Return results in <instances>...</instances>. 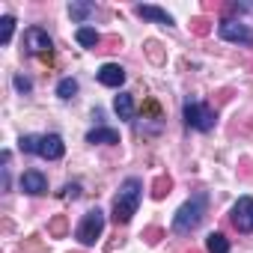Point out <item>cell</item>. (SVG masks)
Listing matches in <instances>:
<instances>
[{"instance_id":"obj_18","label":"cell","mask_w":253,"mask_h":253,"mask_svg":"<svg viewBox=\"0 0 253 253\" xmlns=\"http://www.w3.org/2000/svg\"><path fill=\"white\" fill-rule=\"evenodd\" d=\"M12 33H15V18L12 15H3V18H0V45H9Z\"/></svg>"},{"instance_id":"obj_14","label":"cell","mask_w":253,"mask_h":253,"mask_svg":"<svg viewBox=\"0 0 253 253\" xmlns=\"http://www.w3.org/2000/svg\"><path fill=\"white\" fill-rule=\"evenodd\" d=\"M206 250H209V253H229V241H226V235H223V232H209V238H206Z\"/></svg>"},{"instance_id":"obj_3","label":"cell","mask_w":253,"mask_h":253,"mask_svg":"<svg viewBox=\"0 0 253 253\" xmlns=\"http://www.w3.org/2000/svg\"><path fill=\"white\" fill-rule=\"evenodd\" d=\"M101 229H104V211H101V209H89V211L84 214V220H81V226H78L75 238H78L84 247H89V244H95V241H98Z\"/></svg>"},{"instance_id":"obj_6","label":"cell","mask_w":253,"mask_h":253,"mask_svg":"<svg viewBox=\"0 0 253 253\" xmlns=\"http://www.w3.org/2000/svg\"><path fill=\"white\" fill-rule=\"evenodd\" d=\"M232 226L238 232H250L253 229V197H241L232 206Z\"/></svg>"},{"instance_id":"obj_11","label":"cell","mask_w":253,"mask_h":253,"mask_svg":"<svg viewBox=\"0 0 253 253\" xmlns=\"http://www.w3.org/2000/svg\"><path fill=\"white\" fill-rule=\"evenodd\" d=\"M140 18H146V21H158V24H164V27H173V15L170 12H164V9H158V6H137L134 9Z\"/></svg>"},{"instance_id":"obj_24","label":"cell","mask_w":253,"mask_h":253,"mask_svg":"<svg viewBox=\"0 0 253 253\" xmlns=\"http://www.w3.org/2000/svg\"><path fill=\"white\" fill-rule=\"evenodd\" d=\"M191 30H194L197 36H206V33H209V21H206V18H194V21H191Z\"/></svg>"},{"instance_id":"obj_28","label":"cell","mask_w":253,"mask_h":253,"mask_svg":"<svg viewBox=\"0 0 253 253\" xmlns=\"http://www.w3.org/2000/svg\"><path fill=\"white\" fill-rule=\"evenodd\" d=\"M72 253H84V250H72Z\"/></svg>"},{"instance_id":"obj_15","label":"cell","mask_w":253,"mask_h":253,"mask_svg":"<svg viewBox=\"0 0 253 253\" xmlns=\"http://www.w3.org/2000/svg\"><path fill=\"white\" fill-rule=\"evenodd\" d=\"M75 39H78V42H81L84 48H98V45L104 42V39H101V36H98V33L92 30V27H81V30L75 33Z\"/></svg>"},{"instance_id":"obj_27","label":"cell","mask_w":253,"mask_h":253,"mask_svg":"<svg viewBox=\"0 0 253 253\" xmlns=\"http://www.w3.org/2000/svg\"><path fill=\"white\" fill-rule=\"evenodd\" d=\"M24 250H30V253H45V247L39 244V238H36V235H33L30 241H24Z\"/></svg>"},{"instance_id":"obj_19","label":"cell","mask_w":253,"mask_h":253,"mask_svg":"<svg viewBox=\"0 0 253 253\" xmlns=\"http://www.w3.org/2000/svg\"><path fill=\"white\" fill-rule=\"evenodd\" d=\"M75 92H78V81L63 78V81L57 84V95H60V98H75Z\"/></svg>"},{"instance_id":"obj_1","label":"cell","mask_w":253,"mask_h":253,"mask_svg":"<svg viewBox=\"0 0 253 253\" xmlns=\"http://www.w3.org/2000/svg\"><path fill=\"white\" fill-rule=\"evenodd\" d=\"M140 191H143V182L140 179H125L116 200H113V223H128L134 214H137V206H140Z\"/></svg>"},{"instance_id":"obj_23","label":"cell","mask_w":253,"mask_h":253,"mask_svg":"<svg viewBox=\"0 0 253 253\" xmlns=\"http://www.w3.org/2000/svg\"><path fill=\"white\" fill-rule=\"evenodd\" d=\"M60 197H63V200H78V197H81V185H78V182H72V185H66Z\"/></svg>"},{"instance_id":"obj_9","label":"cell","mask_w":253,"mask_h":253,"mask_svg":"<svg viewBox=\"0 0 253 253\" xmlns=\"http://www.w3.org/2000/svg\"><path fill=\"white\" fill-rule=\"evenodd\" d=\"M21 191H27V194H33V197H42V194H48V179L39 173V170H27L24 176H21Z\"/></svg>"},{"instance_id":"obj_22","label":"cell","mask_w":253,"mask_h":253,"mask_svg":"<svg viewBox=\"0 0 253 253\" xmlns=\"http://www.w3.org/2000/svg\"><path fill=\"white\" fill-rule=\"evenodd\" d=\"M161 235H164V232H161L158 226H149V229H143V241H146V244H158V241H161Z\"/></svg>"},{"instance_id":"obj_10","label":"cell","mask_w":253,"mask_h":253,"mask_svg":"<svg viewBox=\"0 0 253 253\" xmlns=\"http://www.w3.org/2000/svg\"><path fill=\"white\" fill-rule=\"evenodd\" d=\"M98 81H101L104 86H122V84H125V69H122L119 63H104V66L98 69Z\"/></svg>"},{"instance_id":"obj_5","label":"cell","mask_w":253,"mask_h":253,"mask_svg":"<svg viewBox=\"0 0 253 253\" xmlns=\"http://www.w3.org/2000/svg\"><path fill=\"white\" fill-rule=\"evenodd\" d=\"M217 33H220V39H226V42H235V45H253V30L244 27V24L235 21V18H223L220 27H217Z\"/></svg>"},{"instance_id":"obj_16","label":"cell","mask_w":253,"mask_h":253,"mask_svg":"<svg viewBox=\"0 0 253 253\" xmlns=\"http://www.w3.org/2000/svg\"><path fill=\"white\" fill-rule=\"evenodd\" d=\"M66 232H69V220H66V214H54L51 223H48V235H51V238H63Z\"/></svg>"},{"instance_id":"obj_20","label":"cell","mask_w":253,"mask_h":253,"mask_svg":"<svg viewBox=\"0 0 253 253\" xmlns=\"http://www.w3.org/2000/svg\"><path fill=\"white\" fill-rule=\"evenodd\" d=\"M69 12H72V18L84 21V18H89V15L95 12V6H92V3H72V6H69Z\"/></svg>"},{"instance_id":"obj_8","label":"cell","mask_w":253,"mask_h":253,"mask_svg":"<svg viewBox=\"0 0 253 253\" xmlns=\"http://www.w3.org/2000/svg\"><path fill=\"white\" fill-rule=\"evenodd\" d=\"M63 152H66V143H63L60 134H45V137L39 140V155H42V158L57 161V158H63Z\"/></svg>"},{"instance_id":"obj_7","label":"cell","mask_w":253,"mask_h":253,"mask_svg":"<svg viewBox=\"0 0 253 253\" xmlns=\"http://www.w3.org/2000/svg\"><path fill=\"white\" fill-rule=\"evenodd\" d=\"M24 45H27L30 54H51V48H54L51 36H48L42 27H30V30L24 33Z\"/></svg>"},{"instance_id":"obj_4","label":"cell","mask_w":253,"mask_h":253,"mask_svg":"<svg viewBox=\"0 0 253 253\" xmlns=\"http://www.w3.org/2000/svg\"><path fill=\"white\" fill-rule=\"evenodd\" d=\"M185 122L197 131H211L214 128V107L200 104V101H185Z\"/></svg>"},{"instance_id":"obj_25","label":"cell","mask_w":253,"mask_h":253,"mask_svg":"<svg viewBox=\"0 0 253 253\" xmlns=\"http://www.w3.org/2000/svg\"><path fill=\"white\" fill-rule=\"evenodd\" d=\"M15 89H18V92H30V89H33V84H30L24 75H15Z\"/></svg>"},{"instance_id":"obj_13","label":"cell","mask_w":253,"mask_h":253,"mask_svg":"<svg viewBox=\"0 0 253 253\" xmlns=\"http://www.w3.org/2000/svg\"><path fill=\"white\" fill-rule=\"evenodd\" d=\"M86 143H119V131L116 128H92L86 134Z\"/></svg>"},{"instance_id":"obj_17","label":"cell","mask_w":253,"mask_h":253,"mask_svg":"<svg viewBox=\"0 0 253 253\" xmlns=\"http://www.w3.org/2000/svg\"><path fill=\"white\" fill-rule=\"evenodd\" d=\"M170 191H173V179H170V176H158V179L152 182V197H155V200H164Z\"/></svg>"},{"instance_id":"obj_2","label":"cell","mask_w":253,"mask_h":253,"mask_svg":"<svg viewBox=\"0 0 253 253\" xmlns=\"http://www.w3.org/2000/svg\"><path fill=\"white\" fill-rule=\"evenodd\" d=\"M203 214H206V194L200 191L197 197H191V200L176 211V217H173V229H176L179 235H188V232H194V229L200 226Z\"/></svg>"},{"instance_id":"obj_26","label":"cell","mask_w":253,"mask_h":253,"mask_svg":"<svg viewBox=\"0 0 253 253\" xmlns=\"http://www.w3.org/2000/svg\"><path fill=\"white\" fill-rule=\"evenodd\" d=\"M158 48H161L158 42H149V45H146V51H149V57H152L155 63H164V57H161V51H158Z\"/></svg>"},{"instance_id":"obj_12","label":"cell","mask_w":253,"mask_h":253,"mask_svg":"<svg viewBox=\"0 0 253 253\" xmlns=\"http://www.w3.org/2000/svg\"><path fill=\"white\" fill-rule=\"evenodd\" d=\"M113 107H116L119 119H134V98H131V92H119L113 98Z\"/></svg>"},{"instance_id":"obj_21","label":"cell","mask_w":253,"mask_h":253,"mask_svg":"<svg viewBox=\"0 0 253 253\" xmlns=\"http://www.w3.org/2000/svg\"><path fill=\"white\" fill-rule=\"evenodd\" d=\"M39 140H42V137L27 134V137H21V143H18V146H21V152H36V155H39Z\"/></svg>"}]
</instances>
